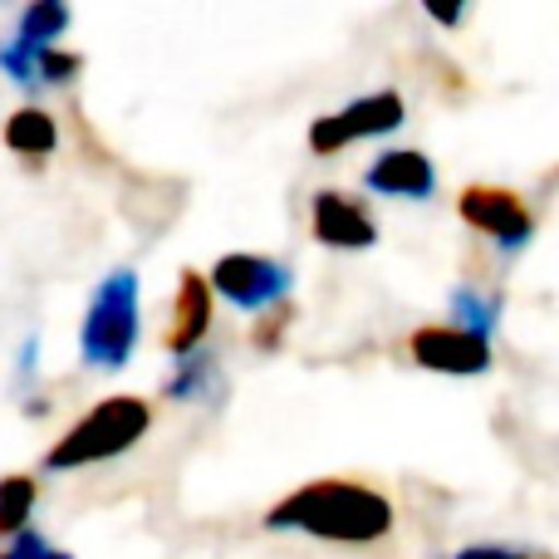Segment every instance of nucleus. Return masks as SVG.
Masks as SVG:
<instances>
[{
	"label": "nucleus",
	"instance_id": "nucleus-1",
	"mask_svg": "<svg viewBox=\"0 0 559 559\" xmlns=\"http://www.w3.org/2000/svg\"><path fill=\"white\" fill-rule=\"evenodd\" d=\"M393 501L354 476H319L285 491L265 511V531L309 535L324 545H378L393 535Z\"/></svg>",
	"mask_w": 559,
	"mask_h": 559
},
{
	"label": "nucleus",
	"instance_id": "nucleus-2",
	"mask_svg": "<svg viewBox=\"0 0 559 559\" xmlns=\"http://www.w3.org/2000/svg\"><path fill=\"white\" fill-rule=\"evenodd\" d=\"M147 432H153V403H147V397H138V393L98 397V403H88V413L39 456V466L55 476L84 472V466H104V462H114V456L133 452Z\"/></svg>",
	"mask_w": 559,
	"mask_h": 559
},
{
	"label": "nucleus",
	"instance_id": "nucleus-3",
	"mask_svg": "<svg viewBox=\"0 0 559 559\" xmlns=\"http://www.w3.org/2000/svg\"><path fill=\"white\" fill-rule=\"evenodd\" d=\"M138 271L133 265H118L98 280L94 299L84 309V324H79V358L94 373H118L128 368L138 348Z\"/></svg>",
	"mask_w": 559,
	"mask_h": 559
},
{
	"label": "nucleus",
	"instance_id": "nucleus-4",
	"mask_svg": "<svg viewBox=\"0 0 559 559\" xmlns=\"http://www.w3.org/2000/svg\"><path fill=\"white\" fill-rule=\"evenodd\" d=\"M407 123V104L397 88H378V94H364L354 104L334 108V114H319L309 123V153L314 157H334L354 143H368V138H388Z\"/></svg>",
	"mask_w": 559,
	"mask_h": 559
},
{
	"label": "nucleus",
	"instance_id": "nucleus-5",
	"mask_svg": "<svg viewBox=\"0 0 559 559\" xmlns=\"http://www.w3.org/2000/svg\"><path fill=\"white\" fill-rule=\"evenodd\" d=\"M456 216H462L476 236H486L501 255H521L525 246L535 241V212L521 192H511V187H496V182L462 187Z\"/></svg>",
	"mask_w": 559,
	"mask_h": 559
},
{
	"label": "nucleus",
	"instance_id": "nucleus-6",
	"mask_svg": "<svg viewBox=\"0 0 559 559\" xmlns=\"http://www.w3.org/2000/svg\"><path fill=\"white\" fill-rule=\"evenodd\" d=\"M212 285L226 305L246 309V314H265V309L285 305L295 289V271L275 255H255V251H231L212 265Z\"/></svg>",
	"mask_w": 559,
	"mask_h": 559
},
{
	"label": "nucleus",
	"instance_id": "nucleus-7",
	"mask_svg": "<svg viewBox=\"0 0 559 559\" xmlns=\"http://www.w3.org/2000/svg\"><path fill=\"white\" fill-rule=\"evenodd\" d=\"M407 354H413L417 368L427 373H442V378H481L496 368V348L486 334L466 324H423L407 334Z\"/></svg>",
	"mask_w": 559,
	"mask_h": 559
},
{
	"label": "nucleus",
	"instance_id": "nucleus-8",
	"mask_svg": "<svg viewBox=\"0 0 559 559\" xmlns=\"http://www.w3.org/2000/svg\"><path fill=\"white\" fill-rule=\"evenodd\" d=\"M309 236H314L324 251H373L378 246V222L358 197L324 187L309 202Z\"/></svg>",
	"mask_w": 559,
	"mask_h": 559
},
{
	"label": "nucleus",
	"instance_id": "nucleus-9",
	"mask_svg": "<svg viewBox=\"0 0 559 559\" xmlns=\"http://www.w3.org/2000/svg\"><path fill=\"white\" fill-rule=\"evenodd\" d=\"M364 187L373 197H393V202H432L437 167L423 147H388L364 167Z\"/></svg>",
	"mask_w": 559,
	"mask_h": 559
},
{
	"label": "nucleus",
	"instance_id": "nucleus-10",
	"mask_svg": "<svg viewBox=\"0 0 559 559\" xmlns=\"http://www.w3.org/2000/svg\"><path fill=\"white\" fill-rule=\"evenodd\" d=\"M84 69V55L74 49H59V45H20V39H5L0 45V74H10V84L29 88H69Z\"/></svg>",
	"mask_w": 559,
	"mask_h": 559
},
{
	"label": "nucleus",
	"instance_id": "nucleus-11",
	"mask_svg": "<svg viewBox=\"0 0 559 559\" xmlns=\"http://www.w3.org/2000/svg\"><path fill=\"white\" fill-rule=\"evenodd\" d=\"M212 305H216V285L202 271H182L177 275V295H173V319H167V354L187 358L206 344V329H212Z\"/></svg>",
	"mask_w": 559,
	"mask_h": 559
},
{
	"label": "nucleus",
	"instance_id": "nucleus-12",
	"mask_svg": "<svg viewBox=\"0 0 559 559\" xmlns=\"http://www.w3.org/2000/svg\"><path fill=\"white\" fill-rule=\"evenodd\" d=\"M0 143H5V153H15L25 167H45L49 157L59 153V123H55L49 108L25 104V108H15V114L5 118Z\"/></svg>",
	"mask_w": 559,
	"mask_h": 559
},
{
	"label": "nucleus",
	"instance_id": "nucleus-13",
	"mask_svg": "<svg viewBox=\"0 0 559 559\" xmlns=\"http://www.w3.org/2000/svg\"><path fill=\"white\" fill-rule=\"evenodd\" d=\"M216 383H222V358L202 344L197 354L177 358L173 378L163 383V397H173V403H202V397L216 393Z\"/></svg>",
	"mask_w": 559,
	"mask_h": 559
},
{
	"label": "nucleus",
	"instance_id": "nucleus-14",
	"mask_svg": "<svg viewBox=\"0 0 559 559\" xmlns=\"http://www.w3.org/2000/svg\"><path fill=\"white\" fill-rule=\"evenodd\" d=\"M69 25H74L69 0H25L10 39H20V45H59V35H64Z\"/></svg>",
	"mask_w": 559,
	"mask_h": 559
},
{
	"label": "nucleus",
	"instance_id": "nucleus-15",
	"mask_svg": "<svg viewBox=\"0 0 559 559\" xmlns=\"http://www.w3.org/2000/svg\"><path fill=\"white\" fill-rule=\"evenodd\" d=\"M39 506V481L29 472L0 476V540H15L20 531H29Z\"/></svg>",
	"mask_w": 559,
	"mask_h": 559
},
{
	"label": "nucleus",
	"instance_id": "nucleus-16",
	"mask_svg": "<svg viewBox=\"0 0 559 559\" xmlns=\"http://www.w3.org/2000/svg\"><path fill=\"white\" fill-rule=\"evenodd\" d=\"M501 314H506V295H481V289H472V285H456L452 289V319L456 324H466V329H476V334H486L491 338L496 334V324H501Z\"/></svg>",
	"mask_w": 559,
	"mask_h": 559
},
{
	"label": "nucleus",
	"instance_id": "nucleus-17",
	"mask_svg": "<svg viewBox=\"0 0 559 559\" xmlns=\"http://www.w3.org/2000/svg\"><path fill=\"white\" fill-rule=\"evenodd\" d=\"M452 559H555V555L535 550V545H511V540H476V545H462Z\"/></svg>",
	"mask_w": 559,
	"mask_h": 559
},
{
	"label": "nucleus",
	"instance_id": "nucleus-18",
	"mask_svg": "<svg viewBox=\"0 0 559 559\" xmlns=\"http://www.w3.org/2000/svg\"><path fill=\"white\" fill-rule=\"evenodd\" d=\"M295 324V305H275V309H265V319L261 324H255V334H251V344L255 348H265V354H271V348H280V338H285V329Z\"/></svg>",
	"mask_w": 559,
	"mask_h": 559
},
{
	"label": "nucleus",
	"instance_id": "nucleus-19",
	"mask_svg": "<svg viewBox=\"0 0 559 559\" xmlns=\"http://www.w3.org/2000/svg\"><path fill=\"white\" fill-rule=\"evenodd\" d=\"M0 559H74V555L55 550V545H49L39 531H20L15 540H10L5 550H0Z\"/></svg>",
	"mask_w": 559,
	"mask_h": 559
},
{
	"label": "nucleus",
	"instance_id": "nucleus-20",
	"mask_svg": "<svg viewBox=\"0 0 559 559\" xmlns=\"http://www.w3.org/2000/svg\"><path fill=\"white\" fill-rule=\"evenodd\" d=\"M423 10H427V20H432V25L456 29L466 20V10H472V0H423Z\"/></svg>",
	"mask_w": 559,
	"mask_h": 559
}]
</instances>
